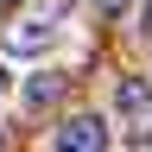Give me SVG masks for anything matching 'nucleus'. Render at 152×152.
Instances as JSON below:
<instances>
[{
	"instance_id": "423d86ee",
	"label": "nucleus",
	"mask_w": 152,
	"mask_h": 152,
	"mask_svg": "<svg viewBox=\"0 0 152 152\" xmlns=\"http://www.w3.org/2000/svg\"><path fill=\"white\" fill-rule=\"evenodd\" d=\"M146 19H152V7H146Z\"/></svg>"
},
{
	"instance_id": "39448f33",
	"label": "nucleus",
	"mask_w": 152,
	"mask_h": 152,
	"mask_svg": "<svg viewBox=\"0 0 152 152\" xmlns=\"http://www.w3.org/2000/svg\"><path fill=\"white\" fill-rule=\"evenodd\" d=\"M0 7H13V0H0Z\"/></svg>"
},
{
	"instance_id": "f257e3e1",
	"label": "nucleus",
	"mask_w": 152,
	"mask_h": 152,
	"mask_svg": "<svg viewBox=\"0 0 152 152\" xmlns=\"http://www.w3.org/2000/svg\"><path fill=\"white\" fill-rule=\"evenodd\" d=\"M57 152H108V127L95 114H76V121L57 127Z\"/></svg>"
},
{
	"instance_id": "20e7f679",
	"label": "nucleus",
	"mask_w": 152,
	"mask_h": 152,
	"mask_svg": "<svg viewBox=\"0 0 152 152\" xmlns=\"http://www.w3.org/2000/svg\"><path fill=\"white\" fill-rule=\"evenodd\" d=\"M26 102H32V108H45V102H57V76H38V83L26 89Z\"/></svg>"
},
{
	"instance_id": "f03ea898",
	"label": "nucleus",
	"mask_w": 152,
	"mask_h": 152,
	"mask_svg": "<svg viewBox=\"0 0 152 152\" xmlns=\"http://www.w3.org/2000/svg\"><path fill=\"white\" fill-rule=\"evenodd\" d=\"M45 45H51V19H26V26L7 32V51L13 57H32V51H45Z\"/></svg>"
},
{
	"instance_id": "7ed1b4c3",
	"label": "nucleus",
	"mask_w": 152,
	"mask_h": 152,
	"mask_svg": "<svg viewBox=\"0 0 152 152\" xmlns=\"http://www.w3.org/2000/svg\"><path fill=\"white\" fill-rule=\"evenodd\" d=\"M121 108L127 114H152V89L146 83H121Z\"/></svg>"
}]
</instances>
